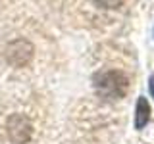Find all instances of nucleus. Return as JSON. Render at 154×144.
Returning a JSON list of instances; mask_svg holds the SVG:
<instances>
[{
	"mask_svg": "<svg viewBox=\"0 0 154 144\" xmlns=\"http://www.w3.org/2000/svg\"><path fill=\"white\" fill-rule=\"evenodd\" d=\"M94 90L98 96H102L106 100L123 98L129 90V79L125 73L118 69L100 71L94 75Z\"/></svg>",
	"mask_w": 154,
	"mask_h": 144,
	"instance_id": "obj_1",
	"label": "nucleus"
},
{
	"mask_svg": "<svg viewBox=\"0 0 154 144\" xmlns=\"http://www.w3.org/2000/svg\"><path fill=\"white\" fill-rule=\"evenodd\" d=\"M6 134L12 142L25 144L33 138V123L25 113H12L6 119Z\"/></svg>",
	"mask_w": 154,
	"mask_h": 144,
	"instance_id": "obj_2",
	"label": "nucleus"
},
{
	"mask_svg": "<svg viewBox=\"0 0 154 144\" xmlns=\"http://www.w3.org/2000/svg\"><path fill=\"white\" fill-rule=\"evenodd\" d=\"M21 52H33V46L29 44L27 40H16V42H12V44L8 46V60L12 62V64H16V65L27 64V62L21 58Z\"/></svg>",
	"mask_w": 154,
	"mask_h": 144,
	"instance_id": "obj_3",
	"label": "nucleus"
},
{
	"mask_svg": "<svg viewBox=\"0 0 154 144\" xmlns=\"http://www.w3.org/2000/svg\"><path fill=\"white\" fill-rule=\"evenodd\" d=\"M148 119H150V106H148V100L141 96L137 100V110H135V127L143 129L148 123Z\"/></svg>",
	"mask_w": 154,
	"mask_h": 144,
	"instance_id": "obj_4",
	"label": "nucleus"
},
{
	"mask_svg": "<svg viewBox=\"0 0 154 144\" xmlns=\"http://www.w3.org/2000/svg\"><path fill=\"white\" fill-rule=\"evenodd\" d=\"M102 8H118L122 0H96Z\"/></svg>",
	"mask_w": 154,
	"mask_h": 144,
	"instance_id": "obj_5",
	"label": "nucleus"
},
{
	"mask_svg": "<svg viewBox=\"0 0 154 144\" xmlns=\"http://www.w3.org/2000/svg\"><path fill=\"white\" fill-rule=\"evenodd\" d=\"M148 88H150V94H152V98H154V77L148 79Z\"/></svg>",
	"mask_w": 154,
	"mask_h": 144,
	"instance_id": "obj_6",
	"label": "nucleus"
}]
</instances>
